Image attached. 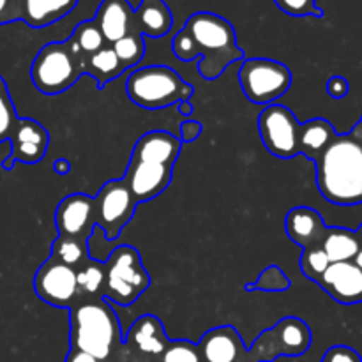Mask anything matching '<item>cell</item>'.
Listing matches in <instances>:
<instances>
[{
    "label": "cell",
    "instance_id": "obj_1",
    "mask_svg": "<svg viewBox=\"0 0 362 362\" xmlns=\"http://www.w3.org/2000/svg\"><path fill=\"white\" fill-rule=\"evenodd\" d=\"M317 184L325 200L338 205L362 202V144L338 136L317 158Z\"/></svg>",
    "mask_w": 362,
    "mask_h": 362
},
{
    "label": "cell",
    "instance_id": "obj_2",
    "mask_svg": "<svg viewBox=\"0 0 362 362\" xmlns=\"http://www.w3.org/2000/svg\"><path fill=\"white\" fill-rule=\"evenodd\" d=\"M182 28L193 39L194 52L200 57L198 71L205 80H216L230 64L244 59L232 23L219 14L207 11L194 13Z\"/></svg>",
    "mask_w": 362,
    "mask_h": 362
},
{
    "label": "cell",
    "instance_id": "obj_3",
    "mask_svg": "<svg viewBox=\"0 0 362 362\" xmlns=\"http://www.w3.org/2000/svg\"><path fill=\"white\" fill-rule=\"evenodd\" d=\"M120 343V325L108 300H80L71 306V350L105 362Z\"/></svg>",
    "mask_w": 362,
    "mask_h": 362
},
{
    "label": "cell",
    "instance_id": "obj_4",
    "mask_svg": "<svg viewBox=\"0 0 362 362\" xmlns=\"http://www.w3.org/2000/svg\"><path fill=\"white\" fill-rule=\"evenodd\" d=\"M126 92L134 105L147 110H161L179 105L180 101H189L194 88L172 67L145 66L131 71L126 80Z\"/></svg>",
    "mask_w": 362,
    "mask_h": 362
},
{
    "label": "cell",
    "instance_id": "obj_5",
    "mask_svg": "<svg viewBox=\"0 0 362 362\" xmlns=\"http://www.w3.org/2000/svg\"><path fill=\"white\" fill-rule=\"evenodd\" d=\"M87 55H76L66 42H48L35 55L30 67L34 87L46 95L62 94L87 74Z\"/></svg>",
    "mask_w": 362,
    "mask_h": 362
},
{
    "label": "cell",
    "instance_id": "obj_6",
    "mask_svg": "<svg viewBox=\"0 0 362 362\" xmlns=\"http://www.w3.org/2000/svg\"><path fill=\"white\" fill-rule=\"evenodd\" d=\"M151 285V276L133 246H119L105 262L103 299L120 306H131Z\"/></svg>",
    "mask_w": 362,
    "mask_h": 362
},
{
    "label": "cell",
    "instance_id": "obj_7",
    "mask_svg": "<svg viewBox=\"0 0 362 362\" xmlns=\"http://www.w3.org/2000/svg\"><path fill=\"white\" fill-rule=\"evenodd\" d=\"M239 81L247 101L274 105L292 85V73L285 64L272 59H246L239 69Z\"/></svg>",
    "mask_w": 362,
    "mask_h": 362
},
{
    "label": "cell",
    "instance_id": "obj_8",
    "mask_svg": "<svg viewBox=\"0 0 362 362\" xmlns=\"http://www.w3.org/2000/svg\"><path fill=\"white\" fill-rule=\"evenodd\" d=\"M258 131L262 144L276 158L292 159L300 154V124L286 106H265L258 117Z\"/></svg>",
    "mask_w": 362,
    "mask_h": 362
},
{
    "label": "cell",
    "instance_id": "obj_9",
    "mask_svg": "<svg viewBox=\"0 0 362 362\" xmlns=\"http://www.w3.org/2000/svg\"><path fill=\"white\" fill-rule=\"evenodd\" d=\"M95 200V226L105 232L106 240L119 239L124 226L131 221L136 209V200L131 194L126 180H108L99 189Z\"/></svg>",
    "mask_w": 362,
    "mask_h": 362
},
{
    "label": "cell",
    "instance_id": "obj_10",
    "mask_svg": "<svg viewBox=\"0 0 362 362\" xmlns=\"http://www.w3.org/2000/svg\"><path fill=\"white\" fill-rule=\"evenodd\" d=\"M202 362H265L267 350L264 343L255 341L253 349H246L239 332L232 325L214 327L202 336L198 343Z\"/></svg>",
    "mask_w": 362,
    "mask_h": 362
},
{
    "label": "cell",
    "instance_id": "obj_11",
    "mask_svg": "<svg viewBox=\"0 0 362 362\" xmlns=\"http://www.w3.org/2000/svg\"><path fill=\"white\" fill-rule=\"evenodd\" d=\"M35 296L57 308H71L80 299L76 269L49 257L34 276Z\"/></svg>",
    "mask_w": 362,
    "mask_h": 362
},
{
    "label": "cell",
    "instance_id": "obj_12",
    "mask_svg": "<svg viewBox=\"0 0 362 362\" xmlns=\"http://www.w3.org/2000/svg\"><path fill=\"white\" fill-rule=\"evenodd\" d=\"M59 237L88 243L95 228V200L85 193H73L64 198L55 212Z\"/></svg>",
    "mask_w": 362,
    "mask_h": 362
},
{
    "label": "cell",
    "instance_id": "obj_13",
    "mask_svg": "<svg viewBox=\"0 0 362 362\" xmlns=\"http://www.w3.org/2000/svg\"><path fill=\"white\" fill-rule=\"evenodd\" d=\"M11 154L4 159V170H13L14 163H39L46 154L49 134L45 126L34 119H20L13 136H11Z\"/></svg>",
    "mask_w": 362,
    "mask_h": 362
},
{
    "label": "cell",
    "instance_id": "obj_14",
    "mask_svg": "<svg viewBox=\"0 0 362 362\" xmlns=\"http://www.w3.org/2000/svg\"><path fill=\"white\" fill-rule=\"evenodd\" d=\"M172 173L173 166L131 159L124 180L136 204H141L159 197L172 182Z\"/></svg>",
    "mask_w": 362,
    "mask_h": 362
},
{
    "label": "cell",
    "instance_id": "obj_15",
    "mask_svg": "<svg viewBox=\"0 0 362 362\" xmlns=\"http://www.w3.org/2000/svg\"><path fill=\"white\" fill-rule=\"evenodd\" d=\"M317 283L338 303L354 304L362 300V271L354 262L331 264Z\"/></svg>",
    "mask_w": 362,
    "mask_h": 362
},
{
    "label": "cell",
    "instance_id": "obj_16",
    "mask_svg": "<svg viewBox=\"0 0 362 362\" xmlns=\"http://www.w3.org/2000/svg\"><path fill=\"white\" fill-rule=\"evenodd\" d=\"M285 230L292 243L299 244L304 250H313L320 247L327 226L315 209L296 207L286 214Z\"/></svg>",
    "mask_w": 362,
    "mask_h": 362
},
{
    "label": "cell",
    "instance_id": "obj_17",
    "mask_svg": "<svg viewBox=\"0 0 362 362\" xmlns=\"http://www.w3.org/2000/svg\"><path fill=\"white\" fill-rule=\"evenodd\" d=\"M180 147H182V141L177 136H173L172 133H166V131H148L144 136L138 138L131 159L173 166V163L177 161L180 154Z\"/></svg>",
    "mask_w": 362,
    "mask_h": 362
},
{
    "label": "cell",
    "instance_id": "obj_18",
    "mask_svg": "<svg viewBox=\"0 0 362 362\" xmlns=\"http://www.w3.org/2000/svg\"><path fill=\"white\" fill-rule=\"evenodd\" d=\"M134 9L127 0H103L94 21L106 42L113 45L133 30Z\"/></svg>",
    "mask_w": 362,
    "mask_h": 362
},
{
    "label": "cell",
    "instance_id": "obj_19",
    "mask_svg": "<svg viewBox=\"0 0 362 362\" xmlns=\"http://www.w3.org/2000/svg\"><path fill=\"white\" fill-rule=\"evenodd\" d=\"M126 343L147 356H163L170 339L159 318H156L154 315H144L131 325Z\"/></svg>",
    "mask_w": 362,
    "mask_h": 362
},
{
    "label": "cell",
    "instance_id": "obj_20",
    "mask_svg": "<svg viewBox=\"0 0 362 362\" xmlns=\"http://www.w3.org/2000/svg\"><path fill=\"white\" fill-rule=\"evenodd\" d=\"M78 0H23L21 20L32 28L55 23L76 7Z\"/></svg>",
    "mask_w": 362,
    "mask_h": 362
},
{
    "label": "cell",
    "instance_id": "obj_21",
    "mask_svg": "<svg viewBox=\"0 0 362 362\" xmlns=\"http://www.w3.org/2000/svg\"><path fill=\"white\" fill-rule=\"evenodd\" d=\"M134 27L141 35H151V37H163L168 34L173 25V16L170 13L168 6L163 0L156 2H141L134 9Z\"/></svg>",
    "mask_w": 362,
    "mask_h": 362
},
{
    "label": "cell",
    "instance_id": "obj_22",
    "mask_svg": "<svg viewBox=\"0 0 362 362\" xmlns=\"http://www.w3.org/2000/svg\"><path fill=\"white\" fill-rule=\"evenodd\" d=\"M336 138V131L332 124L325 119H313L306 124H300V154L317 161L318 156L327 148Z\"/></svg>",
    "mask_w": 362,
    "mask_h": 362
},
{
    "label": "cell",
    "instance_id": "obj_23",
    "mask_svg": "<svg viewBox=\"0 0 362 362\" xmlns=\"http://www.w3.org/2000/svg\"><path fill=\"white\" fill-rule=\"evenodd\" d=\"M320 250L327 255L331 264L352 262L359 253L361 243L357 233L343 228H327L324 239H322Z\"/></svg>",
    "mask_w": 362,
    "mask_h": 362
},
{
    "label": "cell",
    "instance_id": "obj_24",
    "mask_svg": "<svg viewBox=\"0 0 362 362\" xmlns=\"http://www.w3.org/2000/svg\"><path fill=\"white\" fill-rule=\"evenodd\" d=\"M124 73V67L120 64L119 57L115 55L112 46H105L99 52L92 53L87 59V74L98 80V87L103 88L106 81L115 80L117 76Z\"/></svg>",
    "mask_w": 362,
    "mask_h": 362
},
{
    "label": "cell",
    "instance_id": "obj_25",
    "mask_svg": "<svg viewBox=\"0 0 362 362\" xmlns=\"http://www.w3.org/2000/svg\"><path fill=\"white\" fill-rule=\"evenodd\" d=\"M52 257L60 260L62 264L69 265L73 269H80L88 262V243L78 239H66L59 237L52 244Z\"/></svg>",
    "mask_w": 362,
    "mask_h": 362
},
{
    "label": "cell",
    "instance_id": "obj_26",
    "mask_svg": "<svg viewBox=\"0 0 362 362\" xmlns=\"http://www.w3.org/2000/svg\"><path fill=\"white\" fill-rule=\"evenodd\" d=\"M113 52L115 55L119 57L120 64H122L124 69H129V67L136 66L145 55V42H144V35L133 28L127 35H124L122 39L115 41L112 45Z\"/></svg>",
    "mask_w": 362,
    "mask_h": 362
},
{
    "label": "cell",
    "instance_id": "obj_27",
    "mask_svg": "<svg viewBox=\"0 0 362 362\" xmlns=\"http://www.w3.org/2000/svg\"><path fill=\"white\" fill-rule=\"evenodd\" d=\"M76 281L78 288H80V296L92 297L95 293L103 292V286H105V264L101 262H90L81 265L80 269H76Z\"/></svg>",
    "mask_w": 362,
    "mask_h": 362
},
{
    "label": "cell",
    "instance_id": "obj_28",
    "mask_svg": "<svg viewBox=\"0 0 362 362\" xmlns=\"http://www.w3.org/2000/svg\"><path fill=\"white\" fill-rule=\"evenodd\" d=\"M76 46L80 48V52L83 55H92V53L99 52L101 48H105V37H103L101 30H99L98 23L94 20L81 21L76 25L73 35H71Z\"/></svg>",
    "mask_w": 362,
    "mask_h": 362
},
{
    "label": "cell",
    "instance_id": "obj_29",
    "mask_svg": "<svg viewBox=\"0 0 362 362\" xmlns=\"http://www.w3.org/2000/svg\"><path fill=\"white\" fill-rule=\"evenodd\" d=\"M18 122H20V117L16 115V110L11 101L9 92H7L6 81L0 76V144L11 140Z\"/></svg>",
    "mask_w": 362,
    "mask_h": 362
},
{
    "label": "cell",
    "instance_id": "obj_30",
    "mask_svg": "<svg viewBox=\"0 0 362 362\" xmlns=\"http://www.w3.org/2000/svg\"><path fill=\"white\" fill-rule=\"evenodd\" d=\"M290 288V279L285 272L276 265L265 269L253 285H247L246 290H260V292H285Z\"/></svg>",
    "mask_w": 362,
    "mask_h": 362
},
{
    "label": "cell",
    "instance_id": "obj_31",
    "mask_svg": "<svg viewBox=\"0 0 362 362\" xmlns=\"http://www.w3.org/2000/svg\"><path fill=\"white\" fill-rule=\"evenodd\" d=\"M331 265L327 255L320 250V247H313V250H304L303 257H300V271L306 278L317 281L327 267Z\"/></svg>",
    "mask_w": 362,
    "mask_h": 362
},
{
    "label": "cell",
    "instance_id": "obj_32",
    "mask_svg": "<svg viewBox=\"0 0 362 362\" xmlns=\"http://www.w3.org/2000/svg\"><path fill=\"white\" fill-rule=\"evenodd\" d=\"M163 362H202L200 352L194 343L180 339V341H170L166 350L161 356Z\"/></svg>",
    "mask_w": 362,
    "mask_h": 362
},
{
    "label": "cell",
    "instance_id": "obj_33",
    "mask_svg": "<svg viewBox=\"0 0 362 362\" xmlns=\"http://www.w3.org/2000/svg\"><path fill=\"white\" fill-rule=\"evenodd\" d=\"M278 9L290 16L303 18V16H317L320 18L322 11L317 7V0H274Z\"/></svg>",
    "mask_w": 362,
    "mask_h": 362
},
{
    "label": "cell",
    "instance_id": "obj_34",
    "mask_svg": "<svg viewBox=\"0 0 362 362\" xmlns=\"http://www.w3.org/2000/svg\"><path fill=\"white\" fill-rule=\"evenodd\" d=\"M322 362H362V359L359 354L354 349H350V346L338 345L325 352Z\"/></svg>",
    "mask_w": 362,
    "mask_h": 362
},
{
    "label": "cell",
    "instance_id": "obj_35",
    "mask_svg": "<svg viewBox=\"0 0 362 362\" xmlns=\"http://www.w3.org/2000/svg\"><path fill=\"white\" fill-rule=\"evenodd\" d=\"M21 20V6H14L11 0H0V23Z\"/></svg>",
    "mask_w": 362,
    "mask_h": 362
},
{
    "label": "cell",
    "instance_id": "obj_36",
    "mask_svg": "<svg viewBox=\"0 0 362 362\" xmlns=\"http://www.w3.org/2000/svg\"><path fill=\"white\" fill-rule=\"evenodd\" d=\"M327 92L331 98L334 99H343L349 94V81L343 76H332L327 81Z\"/></svg>",
    "mask_w": 362,
    "mask_h": 362
},
{
    "label": "cell",
    "instance_id": "obj_37",
    "mask_svg": "<svg viewBox=\"0 0 362 362\" xmlns=\"http://www.w3.org/2000/svg\"><path fill=\"white\" fill-rule=\"evenodd\" d=\"M202 134V124L197 120H187L180 124V141H193Z\"/></svg>",
    "mask_w": 362,
    "mask_h": 362
},
{
    "label": "cell",
    "instance_id": "obj_38",
    "mask_svg": "<svg viewBox=\"0 0 362 362\" xmlns=\"http://www.w3.org/2000/svg\"><path fill=\"white\" fill-rule=\"evenodd\" d=\"M66 362H98V361H95L92 356H88V354L78 352V350H69V354H67L66 357Z\"/></svg>",
    "mask_w": 362,
    "mask_h": 362
},
{
    "label": "cell",
    "instance_id": "obj_39",
    "mask_svg": "<svg viewBox=\"0 0 362 362\" xmlns=\"http://www.w3.org/2000/svg\"><path fill=\"white\" fill-rule=\"evenodd\" d=\"M53 170H55L59 175H67V173L71 172V161H67V159L64 158L55 159V163H53Z\"/></svg>",
    "mask_w": 362,
    "mask_h": 362
},
{
    "label": "cell",
    "instance_id": "obj_40",
    "mask_svg": "<svg viewBox=\"0 0 362 362\" xmlns=\"http://www.w3.org/2000/svg\"><path fill=\"white\" fill-rule=\"evenodd\" d=\"M179 113L180 115H191L193 113V105H191V101H180L179 103Z\"/></svg>",
    "mask_w": 362,
    "mask_h": 362
},
{
    "label": "cell",
    "instance_id": "obj_41",
    "mask_svg": "<svg viewBox=\"0 0 362 362\" xmlns=\"http://www.w3.org/2000/svg\"><path fill=\"white\" fill-rule=\"evenodd\" d=\"M354 264H356L357 267H359L361 271H362V247L359 250V253L356 255V258H354Z\"/></svg>",
    "mask_w": 362,
    "mask_h": 362
},
{
    "label": "cell",
    "instance_id": "obj_42",
    "mask_svg": "<svg viewBox=\"0 0 362 362\" xmlns=\"http://www.w3.org/2000/svg\"><path fill=\"white\" fill-rule=\"evenodd\" d=\"M141 2H145V4H148V2H156V0H141Z\"/></svg>",
    "mask_w": 362,
    "mask_h": 362
},
{
    "label": "cell",
    "instance_id": "obj_43",
    "mask_svg": "<svg viewBox=\"0 0 362 362\" xmlns=\"http://www.w3.org/2000/svg\"><path fill=\"white\" fill-rule=\"evenodd\" d=\"M361 239H362V235H361Z\"/></svg>",
    "mask_w": 362,
    "mask_h": 362
}]
</instances>
